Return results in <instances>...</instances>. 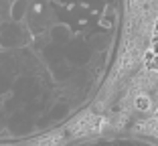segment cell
<instances>
[{"label":"cell","mask_w":158,"mask_h":146,"mask_svg":"<svg viewBox=\"0 0 158 146\" xmlns=\"http://www.w3.org/2000/svg\"><path fill=\"white\" fill-rule=\"evenodd\" d=\"M79 0H0V142L43 130L59 112L73 65Z\"/></svg>","instance_id":"6da1fadb"},{"label":"cell","mask_w":158,"mask_h":146,"mask_svg":"<svg viewBox=\"0 0 158 146\" xmlns=\"http://www.w3.org/2000/svg\"><path fill=\"white\" fill-rule=\"evenodd\" d=\"M146 63H148V69L158 71V55H154V53H148V55H146Z\"/></svg>","instance_id":"7a4b0ae2"},{"label":"cell","mask_w":158,"mask_h":146,"mask_svg":"<svg viewBox=\"0 0 158 146\" xmlns=\"http://www.w3.org/2000/svg\"><path fill=\"white\" fill-rule=\"evenodd\" d=\"M156 37H158V24H156Z\"/></svg>","instance_id":"3957f363"},{"label":"cell","mask_w":158,"mask_h":146,"mask_svg":"<svg viewBox=\"0 0 158 146\" xmlns=\"http://www.w3.org/2000/svg\"><path fill=\"white\" fill-rule=\"evenodd\" d=\"M156 114H158V112H156Z\"/></svg>","instance_id":"277c9868"}]
</instances>
